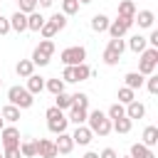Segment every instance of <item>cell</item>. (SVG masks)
Instances as JSON below:
<instances>
[{"label": "cell", "instance_id": "6da1fadb", "mask_svg": "<svg viewBox=\"0 0 158 158\" xmlns=\"http://www.w3.org/2000/svg\"><path fill=\"white\" fill-rule=\"evenodd\" d=\"M86 121H89V131L91 133H96V136H109L111 133V118L104 114V111H91L89 116H86Z\"/></svg>", "mask_w": 158, "mask_h": 158}, {"label": "cell", "instance_id": "7a4b0ae2", "mask_svg": "<svg viewBox=\"0 0 158 158\" xmlns=\"http://www.w3.org/2000/svg\"><path fill=\"white\" fill-rule=\"evenodd\" d=\"M156 64H158V49L156 47H146L141 52V59H138V74L141 77H151L156 72Z\"/></svg>", "mask_w": 158, "mask_h": 158}, {"label": "cell", "instance_id": "3957f363", "mask_svg": "<svg viewBox=\"0 0 158 158\" xmlns=\"http://www.w3.org/2000/svg\"><path fill=\"white\" fill-rule=\"evenodd\" d=\"M44 116H47V126H49V131L52 133H64L67 131V123H69V118L64 116V111H59L57 106H49L47 111H44Z\"/></svg>", "mask_w": 158, "mask_h": 158}, {"label": "cell", "instance_id": "277c9868", "mask_svg": "<svg viewBox=\"0 0 158 158\" xmlns=\"http://www.w3.org/2000/svg\"><path fill=\"white\" fill-rule=\"evenodd\" d=\"M7 99H10V104L17 106V109H30V106L35 104V96H32L25 86H10V89H7Z\"/></svg>", "mask_w": 158, "mask_h": 158}, {"label": "cell", "instance_id": "5b68a950", "mask_svg": "<svg viewBox=\"0 0 158 158\" xmlns=\"http://www.w3.org/2000/svg\"><path fill=\"white\" fill-rule=\"evenodd\" d=\"M59 57H62L64 67H77V64H84L86 49H84V47H67V49H62Z\"/></svg>", "mask_w": 158, "mask_h": 158}, {"label": "cell", "instance_id": "8992f818", "mask_svg": "<svg viewBox=\"0 0 158 158\" xmlns=\"http://www.w3.org/2000/svg\"><path fill=\"white\" fill-rule=\"evenodd\" d=\"M131 25H133V20H123V17L109 22V35H111V40H121V37L131 30Z\"/></svg>", "mask_w": 158, "mask_h": 158}, {"label": "cell", "instance_id": "52a82bcc", "mask_svg": "<svg viewBox=\"0 0 158 158\" xmlns=\"http://www.w3.org/2000/svg\"><path fill=\"white\" fill-rule=\"evenodd\" d=\"M0 138H2V146L5 148H20V131L15 126H5L0 131Z\"/></svg>", "mask_w": 158, "mask_h": 158}, {"label": "cell", "instance_id": "ba28073f", "mask_svg": "<svg viewBox=\"0 0 158 158\" xmlns=\"http://www.w3.org/2000/svg\"><path fill=\"white\" fill-rule=\"evenodd\" d=\"M37 156L40 158H57V146L49 138H37Z\"/></svg>", "mask_w": 158, "mask_h": 158}, {"label": "cell", "instance_id": "9c48e42d", "mask_svg": "<svg viewBox=\"0 0 158 158\" xmlns=\"http://www.w3.org/2000/svg\"><path fill=\"white\" fill-rule=\"evenodd\" d=\"M91 138H94V133L89 131V126H77V128H74V133H72L74 146H77V143H79V146H89V143H91Z\"/></svg>", "mask_w": 158, "mask_h": 158}, {"label": "cell", "instance_id": "30bf717a", "mask_svg": "<svg viewBox=\"0 0 158 158\" xmlns=\"http://www.w3.org/2000/svg\"><path fill=\"white\" fill-rule=\"evenodd\" d=\"M54 146H57V153L69 156V153H72V148H74V141H72V136L64 131V133H59V138L54 141Z\"/></svg>", "mask_w": 158, "mask_h": 158}, {"label": "cell", "instance_id": "8fae6325", "mask_svg": "<svg viewBox=\"0 0 158 158\" xmlns=\"http://www.w3.org/2000/svg\"><path fill=\"white\" fill-rule=\"evenodd\" d=\"M146 116V106L141 104V101H131V104H126V118H143Z\"/></svg>", "mask_w": 158, "mask_h": 158}, {"label": "cell", "instance_id": "7c38bea8", "mask_svg": "<svg viewBox=\"0 0 158 158\" xmlns=\"http://www.w3.org/2000/svg\"><path fill=\"white\" fill-rule=\"evenodd\" d=\"M20 153H22V158H35L37 156V138L20 141Z\"/></svg>", "mask_w": 158, "mask_h": 158}, {"label": "cell", "instance_id": "4fadbf2b", "mask_svg": "<svg viewBox=\"0 0 158 158\" xmlns=\"http://www.w3.org/2000/svg\"><path fill=\"white\" fill-rule=\"evenodd\" d=\"M118 17H123V20H133V17H136V5H133V0H121V2H118Z\"/></svg>", "mask_w": 158, "mask_h": 158}, {"label": "cell", "instance_id": "5bb4252c", "mask_svg": "<svg viewBox=\"0 0 158 158\" xmlns=\"http://www.w3.org/2000/svg\"><path fill=\"white\" fill-rule=\"evenodd\" d=\"M10 30H15V32H25L27 30V15H22L20 10L10 17Z\"/></svg>", "mask_w": 158, "mask_h": 158}, {"label": "cell", "instance_id": "9a60e30c", "mask_svg": "<svg viewBox=\"0 0 158 158\" xmlns=\"http://www.w3.org/2000/svg\"><path fill=\"white\" fill-rule=\"evenodd\" d=\"M25 89L35 96V94H40V91L44 89V79H42L40 74H32V77H27V86H25Z\"/></svg>", "mask_w": 158, "mask_h": 158}, {"label": "cell", "instance_id": "2e32d148", "mask_svg": "<svg viewBox=\"0 0 158 158\" xmlns=\"http://www.w3.org/2000/svg\"><path fill=\"white\" fill-rule=\"evenodd\" d=\"M86 116H89V111H86V109H77V106H72L67 118H69L72 123H77V126H84V123H86Z\"/></svg>", "mask_w": 158, "mask_h": 158}, {"label": "cell", "instance_id": "e0dca14e", "mask_svg": "<svg viewBox=\"0 0 158 158\" xmlns=\"http://www.w3.org/2000/svg\"><path fill=\"white\" fill-rule=\"evenodd\" d=\"M141 138H143V141H141L143 146L153 148V146L158 143V128H156V126H146V128H143V136H141Z\"/></svg>", "mask_w": 158, "mask_h": 158}, {"label": "cell", "instance_id": "ac0fdd59", "mask_svg": "<svg viewBox=\"0 0 158 158\" xmlns=\"http://www.w3.org/2000/svg\"><path fill=\"white\" fill-rule=\"evenodd\" d=\"M109 22H111V20H109L106 15L96 12V15L91 17V30H94V32H106V30H109Z\"/></svg>", "mask_w": 158, "mask_h": 158}, {"label": "cell", "instance_id": "d6986e66", "mask_svg": "<svg viewBox=\"0 0 158 158\" xmlns=\"http://www.w3.org/2000/svg\"><path fill=\"white\" fill-rule=\"evenodd\" d=\"M15 72H17V77L27 79V77H32V74H35V64H32L30 59H20V62H17V67H15Z\"/></svg>", "mask_w": 158, "mask_h": 158}, {"label": "cell", "instance_id": "ffe728a7", "mask_svg": "<svg viewBox=\"0 0 158 158\" xmlns=\"http://www.w3.org/2000/svg\"><path fill=\"white\" fill-rule=\"evenodd\" d=\"M128 156H131V158H156V156H153V151H151L148 146H143V143H133Z\"/></svg>", "mask_w": 158, "mask_h": 158}, {"label": "cell", "instance_id": "44dd1931", "mask_svg": "<svg viewBox=\"0 0 158 158\" xmlns=\"http://www.w3.org/2000/svg\"><path fill=\"white\" fill-rule=\"evenodd\" d=\"M42 25H44V17H42L37 10L27 15V30H32V32H40V30H42Z\"/></svg>", "mask_w": 158, "mask_h": 158}, {"label": "cell", "instance_id": "7402d4cb", "mask_svg": "<svg viewBox=\"0 0 158 158\" xmlns=\"http://www.w3.org/2000/svg\"><path fill=\"white\" fill-rule=\"evenodd\" d=\"M123 79H126V86H128V89H133V91H136V89H141V86H143V81H146V77H141L138 72H128Z\"/></svg>", "mask_w": 158, "mask_h": 158}, {"label": "cell", "instance_id": "603a6c76", "mask_svg": "<svg viewBox=\"0 0 158 158\" xmlns=\"http://www.w3.org/2000/svg\"><path fill=\"white\" fill-rule=\"evenodd\" d=\"M0 116H2V121L15 123V121H20V109H17V106H12V104H7V106H2Z\"/></svg>", "mask_w": 158, "mask_h": 158}, {"label": "cell", "instance_id": "cb8c5ba5", "mask_svg": "<svg viewBox=\"0 0 158 158\" xmlns=\"http://www.w3.org/2000/svg\"><path fill=\"white\" fill-rule=\"evenodd\" d=\"M153 12L151 10H141L136 17H133V22H138V27H153Z\"/></svg>", "mask_w": 158, "mask_h": 158}, {"label": "cell", "instance_id": "d4e9b609", "mask_svg": "<svg viewBox=\"0 0 158 158\" xmlns=\"http://www.w3.org/2000/svg\"><path fill=\"white\" fill-rule=\"evenodd\" d=\"M131 126H133V121H131V118H126V116H121V118L111 121V128H114L116 133H128V131H131Z\"/></svg>", "mask_w": 158, "mask_h": 158}, {"label": "cell", "instance_id": "484cf974", "mask_svg": "<svg viewBox=\"0 0 158 158\" xmlns=\"http://www.w3.org/2000/svg\"><path fill=\"white\" fill-rule=\"evenodd\" d=\"M128 47H131V52H136V54H141L146 47H148V42H146V37H141V35H133L131 40H128Z\"/></svg>", "mask_w": 158, "mask_h": 158}, {"label": "cell", "instance_id": "4316f807", "mask_svg": "<svg viewBox=\"0 0 158 158\" xmlns=\"http://www.w3.org/2000/svg\"><path fill=\"white\" fill-rule=\"evenodd\" d=\"M72 72H74V81H86L91 77L89 64H77V67H72Z\"/></svg>", "mask_w": 158, "mask_h": 158}, {"label": "cell", "instance_id": "83f0119b", "mask_svg": "<svg viewBox=\"0 0 158 158\" xmlns=\"http://www.w3.org/2000/svg\"><path fill=\"white\" fill-rule=\"evenodd\" d=\"M131 101H136V91L133 89H128V86H121L118 89V104H131Z\"/></svg>", "mask_w": 158, "mask_h": 158}, {"label": "cell", "instance_id": "f1b7e54d", "mask_svg": "<svg viewBox=\"0 0 158 158\" xmlns=\"http://www.w3.org/2000/svg\"><path fill=\"white\" fill-rule=\"evenodd\" d=\"M54 106L59 109V111H64V109H72V94H57L54 96Z\"/></svg>", "mask_w": 158, "mask_h": 158}, {"label": "cell", "instance_id": "f546056e", "mask_svg": "<svg viewBox=\"0 0 158 158\" xmlns=\"http://www.w3.org/2000/svg\"><path fill=\"white\" fill-rule=\"evenodd\" d=\"M72 106H77V109H86V111H89V94H84V91L72 94Z\"/></svg>", "mask_w": 158, "mask_h": 158}, {"label": "cell", "instance_id": "4dcf8cb0", "mask_svg": "<svg viewBox=\"0 0 158 158\" xmlns=\"http://www.w3.org/2000/svg\"><path fill=\"white\" fill-rule=\"evenodd\" d=\"M35 49H37L40 54H44V57H52V54H54V42H52V40H40V44H37Z\"/></svg>", "mask_w": 158, "mask_h": 158}, {"label": "cell", "instance_id": "1f68e13d", "mask_svg": "<svg viewBox=\"0 0 158 158\" xmlns=\"http://www.w3.org/2000/svg\"><path fill=\"white\" fill-rule=\"evenodd\" d=\"M44 89H47V91H52V94L57 96V94H62V91H64V81H62V79H47V81H44Z\"/></svg>", "mask_w": 158, "mask_h": 158}, {"label": "cell", "instance_id": "d6a6232c", "mask_svg": "<svg viewBox=\"0 0 158 158\" xmlns=\"http://www.w3.org/2000/svg\"><path fill=\"white\" fill-rule=\"evenodd\" d=\"M106 116H109L111 121H116V118H121V116H126V106L116 101V104H111V106H109V114H106Z\"/></svg>", "mask_w": 158, "mask_h": 158}, {"label": "cell", "instance_id": "836d02e7", "mask_svg": "<svg viewBox=\"0 0 158 158\" xmlns=\"http://www.w3.org/2000/svg\"><path fill=\"white\" fill-rule=\"evenodd\" d=\"M17 10L22 15H30V12L37 10V0H17Z\"/></svg>", "mask_w": 158, "mask_h": 158}, {"label": "cell", "instance_id": "e575fe53", "mask_svg": "<svg viewBox=\"0 0 158 158\" xmlns=\"http://www.w3.org/2000/svg\"><path fill=\"white\" fill-rule=\"evenodd\" d=\"M79 12V0H62V15H74Z\"/></svg>", "mask_w": 158, "mask_h": 158}, {"label": "cell", "instance_id": "d590c367", "mask_svg": "<svg viewBox=\"0 0 158 158\" xmlns=\"http://www.w3.org/2000/svg\"><path fill=\"white\" fill-rule=\"evenodd\" d=\"M40 35H42V40H52V37L57 35V27H54V25H52L49 20H44V25H42Z\"/></svg>", "mask_w": 158, "mask_h": 158}, {"label": "cell", "instance_id": "8d00e7d4", "mask_svg": "<svg viewBox=\"0 0 158 158\" xmlns=\"http://www.w3.org/2000/svg\"><path fill=\"white\" fill-rule=\"evenodd\" d=\"M49 22H52V25L57 27V32H59V30H64V27H67V15H62V12H54V15L49 17Z\"/></svg>", "mask_w": 158, "mask_h": 158}, {"label": "cell", "instance_id": "74e56055", "mask_svg": "<svg viewBox=\"0 0 158 158\" xmlns=\"http://www.w3.org/2000/svg\"><path fill=\"white\" fill-rule=\"evenodd\" d=\"M118 59H121V54H118V52H114V49H109V47L104 49V62H106L109 67H114V64H118Z\"/></svg>", "mask_w": 158, "mask_h": 158}, {"label": "cell", "instance_id": "f35d334b", "mask_svg": "<svg viewBox=\"0 0 158 158\" xmlns=\"http://www.w3.org/2000/svg\"><path fill=\"white\" fill-rule=\"evenodd\" d=\"M30 62H32L35 67H47V64H49V57H44V54H40V52L35 49V52H32V59H30Z\"/></svg>", "mask_w": 158, "mask_h": 158}, {"label": "cell", "instance_id": "ab89813d", "mask_svg": "<svg viewBox=\"0 0 158 158\" xmlns=\"http://www.w3.org/2000/svg\"><path fill=\"white\" fill-rule=\"evenodd\" d=\"M109 49H114V52H118V54H123V49H126V42L123 40H109V44H106Z\"/></svg>", "mask_w": 158, "mask_h": 158}, {"label": "cell", "instance_id": "60d3db41", "mask_svg": "<svg viewBox=\"0 0 158 158\" xmlns=\"http://www.w3.org/2000/svg\"><path fill=\"white\" fill-rule=\"evenodd\" d=\"M143 84L148 86V91H151V94H158V77H156V74H151V77H148V81H143Z\"/></svg>", "mask_w": 158, "mask_h": 158}, {"label": "cell", "instance_id": "b9f144b4", "mask_svg": "<svg viewBox=\"0 0 158 158\" xmlns=\"http://www.w3.org/2000/svg\"><path fill=\"white\" fill-rule=\"evenodd\" d=\"M7 32H10V17L0 15V35H7Z\"/></svg>", "mask_w": 158, "mask_h": 158}, {"label": "cell", "instance_id": "7bdbcfd3", "mask_svg": "<svg viewBox=\"0 0 158 158\" xmlns=\"http://www.w3.org/2000/svg\"><path fill=\"white\" fill-rule=\"evenodd\" d=\"M62 81L67 84V81H74V72H72V67H64V72H62Z\"/></svg>", "mask_w": 158, "mask_h": 158}, {"label": "cell", "instance_id": "ee69618b", "mask_svg": "<svg viewBox=\"0 0 158 158\" xmlns=\"http://www.w3.org/2000/svg\"><path fill=\"white\" fill-rule=\"evenodd\" d=\"M2 158H22V153H20V148H5Z\"/></svg>", "mask_w": 158, "mask_h": 158}, {"label": "cell", "instance_id": "f6af8a7d", "mask_svg": "<svg viewBox=\"0 0 158 158\" xmlns=\"http://www.w3.org/2000/svg\"><path fill=\"white\" fill-rule=\"evenodd\" d=\"M99 158H118V153H116L114 148H104V151L99 153Z\"/></svg>", "mask_w": 158, "mask_h": 158}, {"label": "cell", "instance_id": "bcb514c9", "mask_svg": "<svg viewBox=\"0 0 158 158\" xmlns=\"http://www.w3.org/2000/svg\"><path fill=\"white\" fill-rule=\"evenodd\" d=\"M146 42H148L151 47H156V49H158V30H153V32H151V37H148Z\"/></svg>", "mask_w": 158, "mask_h": 158}, {"label": "cell", "instance_id": "7dc6e473", "mask_svg": "<svg viewBox=\"0 0 158 158\" xmlns=\"http://www.w3.org/2000/svg\"><path fill=\"white\" fill-rule=\"evenodd\" d=\"M37 2H40V5H42V7H49V5H52V2H54V0H37Z\"/></svg>", "mask_w": 158, "mask_h": 158}, {"label": "cell", "instance_id": "c3c4849f", "mask_svg": "<svg viewBox=\"0 0 158 158\" xmlns=\"http://www.w3.org/2000/svg\"><path fill=\"white\" fill-rule=\"evenodd\" d=\"M81 158H99V153H94V151H89V153H84Z\"/></svg>", "mask_w": 158, "mask_h": 158}, {"label": "cell", "instance_id": "681fc988", "mask_svg": "<svg viewBox=\"0 0 158 158\" xmlns=\"http://www.w3.org/2000/svg\"><path fill=\"white\" fill-rule=\"evenodd\" d=\"M89 2H91V0H79V5H89Z\"/></svg>", "mask_w": 158, "mask_h": 158}, {"label": "cell", "instance_id": "f907efd6", "mask_svg": "<svg viewBox=\"0 0 158 158\" xmlns=\"http://www.w3.org/2000/svg\"><path fill=\"white\" fill-rule=\"evenodd\" d=\"M2 128H5V121H2V118H0V131H2Z\"/></svg>", "mask_w": 158, "mask_h": 158}, {"label": "cell", "instance_id": "816d5d0a", "mask_svg": "<svg viewBox=\"0 0 158 158\" xmlns=\"http://www.w3.org/2000/svg\"><path fill=\"white\" fill-rule=\"evenodd\" d=\"M118 158H121V156H118ZM123 158H131V156H123Z\"/></svg>", "mask_w": 158, "mask_h": 158}, {"label": "cell", "instance_id": "f5cc1de1", "mask_svg": "<svg viewBox=\"0 0 158 158\" xmlns=\"http://www.w3.org/2000/svg\"><path fill=\"white\" fill-rule=\"evenodd\" d=\"M0 86H2V79H0Z\"/></svg>", "mask_w": 158, "mask_h": 158}, {"label": "cell", "instance_id": "db71d44e", "mask_svg": "<svg viewBox=\"0 0 158 158\" xmlns=\"http://www.w3.org/2000/svg\"><path fill=\"white\" fill-rule=\"evenodd\" d=\"M0 158H2V156H0Z\"/></svg>", "mask_w": 158, "mask_h": 158}]
</instances>
